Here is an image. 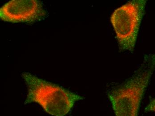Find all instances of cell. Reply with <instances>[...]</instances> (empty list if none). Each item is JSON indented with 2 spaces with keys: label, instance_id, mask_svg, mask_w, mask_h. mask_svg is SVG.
Segmentation results:
<instances>
[{
  "label": "cell",
  "instance_id": "obj_5",
  "mask_svg": "<svg viewBox=\"0 0 155 116\" xmlns=\"http://www.w3.org/2000/svg\"><path fill=\"white\" fill-rule=\"evenodd\" d=\"M145 111L155 112V98L152 99L150 101V102L145 108Z\"/></svg>",
  "mask_w": 155,
  "mask_h": 116
},
{
  "label": "cell",
  "instance_id": "obj_3",
  "mask_svg": "<svg viewBox=\"0 0 155 116\" xmlns=\"http://www.w3.org/2000/svg\"><path fill=\"white\" fill-rule=\"evenodd\" d=\"M146 3V0H132L117 8L111 15L110 22L121 51H134Z\"/></svg>",
  "mask_w": 155,
  "mask_h": 116
},
{
  "label": "cell",
  "instance_id": "obj_2",
  "mask_svg": "<svg viewBox=\"0 0 155 116\" xmlns=\"http://www.w3.org/2000/svg\"><path fill=\"white\" fill-rule=\"evenodd\" d=\"M21 75L27 87L24 104L36 103L51 115H67L76 102L85 99L83 96L30 72H23Z\"/></svg>",
  "mask_w": 155,
  "mask_h": 116
},
{
  "label": "cell",
  "instance_id": "obj_4",
  "mask_svg": "<svg viewBox=\"0 0 155 116\" xmlns=\"http://www.w3.org/2000/svg\"><path fill=\"white\" fill-rule=\"evenodd\" d=\"M48 16L39 0H11L0 8V18L5 22L31 24L43 20Z\"/></svg>",
  "mask_w": 155,
  "mask_h": 116
},
{
  "label": "cell",
  "instance_id": "obj_1",
  "mask_svg": "<svg viewBox=\"0 0 155 116\" xmlns=\"http://www.w3.org/2000/svg\"><path fill=\"white\" fill-rule=\"evenodd\" d=\"M155 70V54L145 55L139 68L124 82L108 91L115 116H138L142 101Z\"/></svg>",
  "mask_w": 155,
  "mask_h": 116
}]
</instances>
